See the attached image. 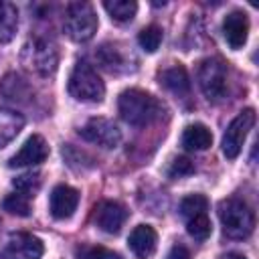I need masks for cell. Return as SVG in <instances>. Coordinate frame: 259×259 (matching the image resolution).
Here are the masks:
<instances>
[{
	"label": "cell",
	"mask_w": 259,
	"mask_h": 259,
	"mask_svg": "<svg viewBox=\"0 0 259 259\" xmlns=\"http://www.w3.org/2000/svg\"><path fill=\"white\" fill-rule=\"evenodd\" d=\"M219 219L223 233L231 239H247L255 229V214L241 198H225L219 202Z\"/></svg>",
	"instance_id": "2"
},
{
	"label": "cell",
	"mask_w": 259,
	"mask_h": 259,
	"mask_svg": "<svg viewBox=\"0 0 259 259\" xmlns=\"http://www.w3.org/2000/svg\"><path fill=\"white\" fill-rule=\"evenodd\" d=\"M69 93L79 101H101L105 85L87 61H77L69 75Z\"/></svg>",
	"instance_id": "4"
},
{
	"label": "cell",
	"mask_w": 259,
	"mask_h": 259,
	"mask_svg": "<svg viewBox=\"0 0 259 259\" xmlns=\"http://www.w3.org/2000/svg\"><path fill=\"white\" fill-rule=\"evenodd\" d=\"M42 241L30 233H14L0 251V259H40Z\"/></svg>",
	"instance_id": "8"
},
{
	"label": "cell",
	"mask_w": 259,
	"mask_h": 259,
	"mask_svg": "<svg viewBox=\"0 0 259 259\" xmlns=\"http://www.w3.org/2000/svg\"><path fill=\"white\" fill-rule=\"evenodd\" d=\"M138 42L140 47L146 51V53H154L158 51L160 42H162V28L158 24H150V26H144L138 34Z\"/></svg>",
	"instance_id": "23"
},
{
	"label": "cell",
	"mask_w": 259,
	"mask_h": 259,
	"mask_svg": "<svg viewBox=\"0 0 259 259\" xmlns=\"http://www.w3.org/2000/svg\"><path fill=\"white\" fill-rule=\"evenodd\" d=\"M206 210H208V200L202 194H188L180 202V214L186 221L196 217V214H206Z\"/></svg>",
	"instance_id": "22"
},
{
	"label": "cell",
	"mask_w": 259,
	"mask_h": 259,
	"mask_svg": "<svg viewBox=\"0 0 259 259\" xmlns=\"http://www.w3.org/2000/svg\"><path fill=\"white\" fill-rule=\"evenodd\" d=\"M223 259H247L245 255H239V253H229V255H225Z\"/></svg>",
	"instance_id": "30"
},
{
	"label": "cell",
	"mask_w": 259,
	"mask_h": 259,
	"mask_svg": "<svg viewBox=\"0 0 259 259\" xmlns=\"http://www.w3.org/2000/svg\"><path fill=\"white\" fill-rule=\"evenodd\" d=\"M117 109L123 121L138 127L158 121L166 111L164 103L158 97L142 89H125L117 99Z\"/></svg>",
	"instance_id": "1"
},
{
	"label": "cell",
	"mask_w": 259,
	"mask_h": 259,
	"mask_svg": "<svg viewBox=\"0 0 259 259\" xmlns=\"http://www.w3.org/2000/svg\"><path fill=\"white\" fill-rule=\"evenodd\" d=\"M196 79H198V85H200L202 93L208 99L221 101L227 95L229 71H227V65L219 57H208V59L200 61L198 71H196Z\"/></svg>",
	"instance_id": "6"
},
{
	"label": "cell",
	"mask_w": 259,
	"mask_h": 259,
	"mask_svg": "<svg viewBox=\"0 0 259 259\" xmlns=\"http://www.w3.org/2000/svg\"><path fill=\"white\" fill-rule=\"evenodd\" d=\"M79 204V192L69 184H57L49 198V210L55 219H69Z\"/></svg>",
	"instance_id": "12"
},
{
	"label": "cell",
	"mask_w": 259,
	"mask_h": 259,
	"mask_svg": "<svg viewBox=\"0 0 259 259\" xmlns=\"http://www.w3.org/2000/svg\"><path fill=\"white\" fill-rule=\"evenodd\" d=\"M77 259H123L119 253L101 245H81L75 249Z\"/></svg>",
	"instance_id": "24"
},
{
	"label": "cell",
	"mask_w": 259,
	"mask_h": 259,
	"mask_svg": "<svg viewBox=\"0 0 259 259\" xmlns=\"http://www.w3.org/2000/svg\"><path fill=\"white\" fill-rule=\"evenodd\" d=\"M127 214L130 212H127V208L121 202H117V200H103V202H99L95 206L93 219H95V225L101 231H105L109 235H115L123 227Z\"/></svg>",
	"instance_id": "10"
},
{
	"label": "cell",
	"mask_w": 259,
	"mask_h": 259,
	"mask_svg": "<svg viewBox=\"0 0 259 259\" xmlns=\"http://www.w3.org/2000/svg\"><path fill=\"white\" fill-rule=\"evenodd\" d=\"M223 34L231 49H241L247 42L249 34V18L243 10H233L223 20Z\"/></svg>",
	"instance_id": "13"
},
{
	"label": "cell",
	"mask_w": 259,
	"mask_h": 259,
	"mask_svg": "<svg viewBox=\"0 0 259 259\" xmlns=\"http://www.w3.org/2000/svg\"><path fill=\"white\" fill-rule=\"evenodd\" d=\"M127 245L132 249V253L138 259H148L150 255H154L156 245H158V235L150 225H138L130 237H127Z\"/></svg>",
	"instance_id": "14"
},
{
	"label": "cell",
	"mask_w": 259,
	"mask_h": 259,
	"mask_svg": "<svg viewBox=\"0 0 259 259\" xmlns=\"http://www.w3.org/2000/svg\"><path fill=\"white\" fill-rule=\"evenodd\" d=\"M95 57H97L99 65H101L103 69L111 71V73H119V71H123V69H125L123 53H121V49H117L115 45H109V42L101 45V47H99V51L95 53Z\"/></svg>",
	"instance_id": "19"
},
{
	"label": "cell",
	"mask_w": 259,
	"mask_h": 259,
	"mask_svg": "<svg viewBox=\"0 0 259 259\" xmlns=\"http://www.w3.org/2000/svg\"><path fill=\"white\" fill-rule=\"evenodd\" d=\"M12 184H14V188H16V192H20V194H24L26 198H32L36 192H38V188H40V174H22V176H16L14 180H12Z\"/></svg>",
	"instance_id": "26"
},
{
	"label": "cell",
	"mask_w": 259,
	"mask_h": 259,
	"mask_svg": "<svg viewBox=\"0 0 259 259\" xmlns=\"http://www.w3.org/2000/svg\"><path fill=\"white\" fill-rule=\"evenodd\" d=\"M103 8L109 12L111 20L115 22H127L136 16L138 4L134 0H113V2H103Z\"/></svg>",
	"instance_id": "21"
},
{
	"label": "cell",
	"mask_w": 259,
	"mask_h": 259,
	"mask_svg": "<svg viewBox=\"0 0 259 259\" xmlns=\"http://www.w3.org/2000/svg\"><path fill=\"white\" fill-rule=\"evenodd\" d=\"M253 123H255V111L253 109H243L227 125V132L223 136V146L221 148H223V154L229 160H233V158H237L241 154L243 144H245V140H247L249 130L253 127Z\"/></svg>",
	"instance_id": "7"
},
{
	"label": "cell",
	"mask_w": 259,
	"mask_h": 259,
	"mask_svg": "<svg viewBox=\"0 0 259 259\" xmlns=\"http://www.w3.org/2000/svg\"><path fill=\"white\" fill-rule=\"evenodd\" d=\"M212 144V134L204 123H190L182 132V146L186 150H206Z\"/></svg>",
	"instance_id": "17"
},
{
	"label": "cell",
	"mask_w": 259,
	"mask_h": 259,
	"mask_svg": "<svg viewBox=\"0 0 259 259\" xmlns=\"http://www.w3.org/2000/svg\"><path fill=\"white\" fill-rule=\"evenodd\" d=\"M79 136L91 144H97L101 148H115L121 140V134L117 125L107 117H91L81 130Z\"/></svg>",
	"instance_id": "9"
},
{
	"label": "cell",
	"mask_w": 259,
	"mask_h": 259,
	"mask_svg": "<svg viewBox=\"0 0 259 259\" xmlns=\"http://www.w3.org/2000/svg\"><path fill=\"white\" fill-rule=\"evenodd\" d=\"M18 28V10L10 2H0V42L12 40Z\"/></svg>",
	"instance_id": "20"
},
{
	"label": "cell",
	"mask_w": 259,
	"mask_h": 259,
	"mask_svg": "<svg viewBox=\"0 0 259 259\" xmlns=\"http://www.w3.org/2000/svg\"><path fill=\"white\" fill-rule=\"evenodd\" d=\"M160 85L166 87L170 93H174L176 97H188L190 93V79H188V73L182 65H172L168 69H164L160 75Z\"/></svg>",
	"instance_id": "15"
},
{
	"label": "cell",
	"mask_w": 259,
	"mask_h": 259,
	"mask_svg": "<svg viewBox=\"0 0 259 259\" xmlns=\"http://www.w3.org/2000/svg\"><path fill=\"white\" fill-rule=\"evenodd\" d=\"M192 172H194V164L188 158H182V156L172 160V164L168 168V176H172V178H182V176L192 174Z\"/></svg>",
	"instance_id": "28"
},
{
	"label": "cell",
	"mask_w": 259,
	"mask_h": 259,
	"mask_svg": "<svg viewBox=\"0 0 259 259\" xmlns=\"http://www.w3.org/2000/svg\"><path fill=\"white\" fill-rule=\"evenodd\" d=\"M0 93L6 99H12V101H26L32 95V87L18 73H8L0 81Z\"/></svg>",
	"instance_id": "16"
},
{
	"label": "cell",
	"mask_w": 259,
	"mask_h": 259,
	"mask_svg": "<svg viewBox=\"0 0 259 259\" xmlns=\"http://www.w3.org/2000/svg\"><path fill=\"white\" fill-rule=\"evenodd\" d=\"M65 32L77 42L89 40L97 30V16L89 2H71L65 12Z\"/></svg>",
	"instance_id": "5"
},
{
	"label": "cell",
	"mask_w": 259,
	"mask_h": 259,
	"mask_svg": "<svg viewBox=\"0 0 259 259\" xmlns=\"http://www.w3.org/2000/svg\"><path fill=\"white\" fill-rule=\"evenodd\" d=\"M166 259H190V253H188V249L184 245H174Z\"/></svg>",
	"instance_id": "29"
},
{
	"label": "cell",
	"mask_w": 259,
	"mask_h": 259,
	"mask_svg": "<svg viewBox=\"0 0 259 259\" xmlns=\"http://www.w3.org/2000/svg\"><path fill=\"white\" fill-rule=\"evenodd\" d=\"M20 61L34 75L49 77V75H53L57 71L59 53H57L55 45L49 42L47 38L34 36V38H30V40L24 42L22 53H20Z\"/></svg>",
	"instance_id": "3"
},
{
	"label": "cell",
	"mask_w": 259,
	"mask_h": 259,
	"mask_svg": "<svg viewBox=\"0 0 259 259\" xmlns=\"http://www.w3.org/2000/svg\"><path fill=\"white\" fill-rule=\"evenodd\" d=\"M47 156H49V144L45 142L42 136L34 134V136H30V138L22 144V148L8 160V166H10V168L34 166V164L45 162Z\"/></svg>",
	"instance_id": "11"
},
{
	"label": "cell",
	"mask_w": 259,
	"mask_h": 259,
	"mask_svg": "<svg viewBox=\"0 0 259 259\" xmlns=\"http://www.w3.org/2000/svg\"><path fill=\"white\" fill-rule=\"evenodd\" d=\"M2 206H4V210H8L10 214H16V217H28L30 214V198H26L20 192L8 194L2 202Z\"/></svg>",
	"instance_id": "25"
},
{
	"label": "cell",
	"mask_w": 259,
	"mask_h": 259,
	"mask_svg": "<svg viewBox=\"0 0 259 259\" xmlns=\"http://www.w3.org/2000/svg\"><path fill=\"white\" fill-rule=\"evenodd\" d=\"M24 117L10 109H0V148H4L22 130Z\"/></svg>",
	"instance_id": "18"
},
{
	"label": "cell",
	"mask_w": 259,
	"mask_h": 259,
	"mask_svg": "<svg viewBox=\"0 0 259 259\" xmlns=\"http://www.w3.org/2000/svg\"><path fill=\"white\" fill-rule=\"evenodd\" d=\"M186 229H188V235L194 237L196 241H204L208 235H210V221L206 214H196L192 219L186 221Z\"/></svg>",
	"instance_id": "27"
}]
</instances>
